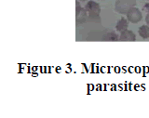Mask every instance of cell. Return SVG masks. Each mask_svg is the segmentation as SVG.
I'll return each instance as SVG.
<instances>
[{
    "label": "cell",
    "mask_w": 149,
    "mask_h": 118,
    "mask_svg": "<svg viewBox=\"0 0 149 118\" xmlns=\"http://www.w3.org/2000/svg\"><path fill=\"white\" fill-rule=\"evenodd\" d=\"M136 0H116L115 10L119 14H127L130 9L136 6Z\"/></svg>",
    "instance_id": "1"
},
{
    "label": "cell",
    "mask_w": 149,
    "mask_h": 118,
    "mask_svg": "<svg viewBox=\"0 0 149 118\" xmlns=\"http://www.w3.org/2000/svg\"><path fill=\"white\" fill-rule=\"evenodd\" d=\"M126 15H127L128 21L132 23H138L141 22L143 19L142 12L140 11V9H138L137 8H132Z\"/></svg>",
    "instance_id": "2"
},
{
    "label": "cell",
    "mask_w": 149,
    "mask_h": 118,
    "mask_svg": "<svg viewBox=\"0 0 149 118\" xmlns=\"http://www.w3.org/2000/svg\"><path fill=\"white\" fill-rule=\"evenodd\" d=\"M85 9L87 10L88 15H100L101 12L100 5L95 1H92V0H90V1L87 2Z\"/></svg>",
    "instance_id": "3"
},
{
    "label": "cell",
    "mask_w": 149,
    "mask_h": 118,
    "mask_svg": "<svg viewBox=\"0 0 149 118\" xmlns=\"http://www.w3.org/2000/svg\"><path fill=\"white\" fill-rule=\"evenodd\" d=\"M88 17V14L86 9L77 5V10H76V20H77V23L85 22L87 21Z\"/></svg>",
    "instance_id": "4"
},
{
    "label": "cell",
    "mask_w": 149,
    "mask_h": 118,
    "mask_svg": "<svg viewBox=\"0 0 149 118\" xmlns=\"http://www.w3.org/2000/svg\"><path fill=\"white\" fill-rule=\"evenodd\" d=\"M119 40L120 41H125V42H133L136 40V35L135 34L129 29L121 32L119 35Z\"/></svg>",
    "instance_id": "5"
},
{
    "label": "cell",
    "mask_w": 149,
    "mask_h": 118,
    "mask_svg": "<svg viewBox=\"0 0 149 118\" xmlns=\"http://www.w3.org/2000/svg\"><path fill=\"white\" fill-rule=\"evenodd\" d=\"M129 21H128V19H125V18H121L120 20L118 22V23H116V31H118V32H123L125 30H127L128 29V27H129Z\"/></svg>",
    "instance_id": "6"
},
{
    "label": "cell",
    "mask_w": 149,
    "mask_h": 118,
    "mask_svg": "<svg viewBox=\"0 0 149 118\" xmlns=\"http://www.w3.org/2000/svg\"><path fill=\"white\" fill-rule=\"evenodd\" d=\"M138 33L140 36L143 39H147L149 38V25H143L139 28Z\"/></svg>",
    "instance_id": "7"
},
{
    "label": "cell",
    "mask_w": 149,
    "mask_h": 118,
    "mask_svg": "<svg viewBox=\"0 0 149 118\" xmlns=\"http://www.w3.org/2000/svg\"><path fill=\"white\" fill-rule=\"evenodd\" d=\"M88 18H90V20L92 22H101V18H100V15H88Z\"/></svg>",
    "instance_id": "8"
},
{
    "label": "cell",
    "mask_w": 149,
    "mask_h": 118,
    "mask_svg": "<svg viewBox=\"0 0 149 118\" xmlns=\"http://www.w3.org/2000/svg\"><path fill=\"white\" fill-rule=\"evenodd\" d=\"M146 22L147 25H149V13L147 14L146 17Z\"/></svg>",
    "instance_id": "9"
},
{
    "label": "cell",
    "mask_w": 149,
    "mask_h": 118,
    "mask_svg": "<svg viewBox=\"0 0 149 118\" xmlns=\"http://www.w3.org/2000/svg\"><path fill=\"white\" fill-rule=\"evenodd\" d=\"M80 1H87V0H80Z\"/></svg>",
    "instance_id": "10"
},
{
    "label": "cell",
    "mask_w": 149,
    "mask_h": 118,
    "mask_svg": "<svg viewBox=\"0 0 149 118\" xmlns=\"http://www.w3.org/2000/svg\"><path fill=\"white\" fill-rule=\"evenodd\" d=\"M146 1H149V0H146Z\"/></svg>",
    "instance_id": "11"
}]
</instances>
